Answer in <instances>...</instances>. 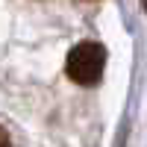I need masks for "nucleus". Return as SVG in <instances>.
I'll return each mask as SVG.
<instances>
[{
  "label": "nucleus",
  "instance_id": "nucleus-1",
  "mask_svg": "<svg viewBox=\"0 0 147 147\" xmlns=\"http://www.w3.org/2000/svg\"><path fill=\"white\" fill-rule=\"evenodd\" d=\"M103 68H106V47L97 41H80L65 62V74L77 85H94L103 77Z\"/></svg>",
  "mask_w": 147,
  "mask_h": 147
},
{
  "label": "nucleus",
  "instance_id": "nucleus-2",
  "mask_svg": "<svg viewBox=\"0 0 147 147\" xmlns=\"http://www.w3.org/2000/svg\"><path fill=\"white\" fill-rule=\"evenodd\" d=\"M0 147H12V141H9V132L0 127Z\"/></svg>",
  "mask_w": 147,
  "mask_h": 147
},
{
  "label": "nucleus",
  "instance_id": "nucleus-3",
  "mask_svg": "<svg viewBox=\"0 0 147 147\" xmlns=\"http://www.w3.org/2000/svg\"><path fill=\"white\" fill-rule=\"evenodd\" d=\"M88 3H91V0H88Z\"/></svg>",
  "mask_w": 147,
  "mask_h": 147
}]
</instances>
